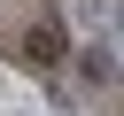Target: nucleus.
<instances>
[{
	"mask_svg": "<svg viewBox=\"0 0 124 116\" xmlns=\"http://www.w3.org/2000/svg\"><path fill=\"white\" fill-rule=\"evenodd\" d=\"M62 54H70V39H62V23H54V15H46V23H39V31H31V39H23V62H31V70H54V62H62Z\"/></svg>",
	"mask_w": 124,
	"mask_h": 116,
	"instance_id": "f257e3e1",
	"label": "nucleus"
},
{
	"mask_svg": "<svg viewBox=\"0 0 124 116\" xmlns=\"http://www.w3.org/2000/svg\"><path fill=\"white\" fill-rule=\"evenodd\" d=\"M78 70L101 85V77H116V54H108V46H85V62H78Z\"/></svg>",
	"mask_w": 124,
	"mask_h": 116,
	"instance_id": "f03ea898",
	"label": "nucleus"
}]
</instances>
